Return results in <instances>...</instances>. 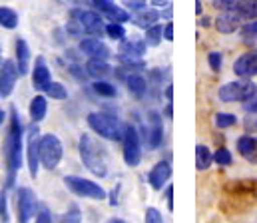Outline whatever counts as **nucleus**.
<instances>
[{
    "instance_id": "nucleus-1",
    "label": "nucleus",
    "mask_w": 257,
    "mask_h": 223,
    "mask_svg": "<svg viewBox=\"0 0 257 223\" xmlns=\"http://www.w3.org/2000/svg\"><path fill=\"white\" fill-rule=\"evenodd\" d=\"M10 128L6 134V142H4V159H6V167H8V185L14 183V177L18 173V169L22 167V122L20 116L16 112V108L10 110Z\"/></svg>"
},
{
    "instance_id": "nucleus-2",
    "label": "nucleus",
    "mask_w": 257,
    "mask_h": 223,
    "mask_svg": "<svg viewBox=\"0 0 257 223\" xmlns=\"http://www.w3.org/2000/svg\"><path fill=\"white\" fill-rule=\"evenodd\" d=\"M80 157L84 165L98 177H108V153L104 146L94 140L90 134L80 138Z\"/></svg>"
},
{
    "instance_id": "nucleus-3",
    "label": "nucleus",
    "mask_w": 257,
    "mask_h": 223,
    "mask_svg": "<svg viewBox=\"0 0 257 223\" xmlns=\"http://www.w3.org/2000/svg\"><path fill=\"white\" fill-rule=\"evenodd\" d=\"M88 126L104 140H110V142H122L124 140V132H126V126L114 118V116H108V114H100V112H94L88 116Z\"/></svg>"
},
{
    "instance_id": "nucleus-4",
    "label": "nucleus",
    "mask_w": 257,
    "mask_h": 223,
    "mask_svg": "<svg viewBox=\"0 0 257 223\" xmlns=\"http://www.w3.org/2000/svg\"><path fill=\"white\" fill-rule=\"evenodd\" d=\"M255 94L257 86L247 78H241V80H235V82H227L217 92L221 102H249Z\"/></svg>"
},
{
    "instance_id": "nucleus-5",
    "label": "nucleus",
    "mask_w": 257,
    "mask_h": 223,
    "mask_svg": "<svg viewBox=\"0 0 257 223\" xmlns=\"http://www.w3.org/2000/svg\"><path fill=\"white\" fill-rule=\"evenodd\" d=\"M64 185L78 197H88V199H106V189L98 185L92 179L80 177V175H66Z\"/></svg>"
},
{
    "instance_id": "nucleus-6",
    "label": "nucleus",
    "mask_w": 257,
    "mask_h": 223,
    "mask_svg": "<svg viewBox=\"0 0 257 223\" xmlns=\"http://www.w3.org/2000/svg\"><path fill=\"white\" fill-rule=\"evenodd\" d=\"M62 142L54 134H46L40 138V163L46 169H56L62 159Z\"/></svg>"
},
{
    "instance_id": "nucleus-7",
    "label": "nucleus",
    "mask_w": 257,
    "mask_h": 223,
    "mask_svg": "<svg viewBox=\"0 0 257 223\" xmlns=\"http://www.w3.org/2000/svg\"><path fill=\"white\" fill-rule=\"evenodd\" d=\"M40 205L38 199L34 195V191L30 187H18L16 189V215L18 223H28L36 213H38Z\"/></svg>"
},
{
    "instance_id": "nucleus-8",
    "label": "nucleus",
    "mask_w": 257,
    "mask_h": 223,
    "mask_svg": "<svg viewBox=\"0 0 257 223\" xmlns=\"http://www.w3.org/2000/svg\"><path fill=\"white\" fill-rule=\"evenodd\" d=\"M70 18L80 22V26L84 28L86 34H92V36H102L106 32V26L102 22V18L92 12V10H82V8H74L70 12Z\"/></svg>"
},
{
    "instance_id": "nucleus-9",
    "label": "nucleus",
    "mask_w": 257,
    "mask_h": 223,
    "mask_svg": "<svg viewBox=\"0 0 257 223\" xmlns=\"http://www.w3.org/2000/svg\"><path fill=\"white\" fill-rule=\"evenodd\" d=\"M122 142H124V161L128 163L130 167L140 165V161H142V144H140L138 130L134 126H126Z\"/></svg>"
},
{
    "instance_id": "nucleus-10",
    "label": "nucleus",
    "mask_w": 257,
    "mask_h": 223,
    "mask_svg": "<svg viewBox=\"0 0 257 223\" xmlns=\"http://www.w3.org/2000/svg\"><path fill=\"white\" fill-rule=\"evenodd\" d=\"M40 130L38 126H32L28 130V140H26V159H28V169L30 175L36 177L38 165H40Z\"/></svg>"
},
{
    "instance_id": "nucleus-11",
    "label": "nucleus",
    "mask_w": 257,
    "mask_h": 223,
    "mask_svg": "<svg viewBox=\"0 0 257 223\" xmlns=\"http://www.w3.org/2000/svg\"><path fill=\"white\" fill-rule=\"evenodd\" d=\"M18 66L14 60H4L2 66H0V96L6 98L12 94L14 86H16V80H18Z\"/></svg>"
},
{
    "instance_id": "nucleus-12",
    "label": "nucleus",
    "mask_w": 257,
    "mask_h": 223,
    "mask_svg": "<svg viewBox=\"0 0 257 223\" xmlns=\"http://www.w3.org/2000/svg\"><path fill=\"white\" fill-rule=\"evenodd\" d=\"M241 22H243V18L235 8L233 10H221V14L215 18V28L221 34H233L235 30H239Z\"/></svg>"
},
{
    "instance_id": "nucleus-13",
    "label": "nucleus",
    "mask_w": 257,
    "mask_h": 223,
    "mask_svg": "<svg viewBox=\"0 0 257 223\" xmlns=\"http://www.w3.org/2000/svg\"><path fill=\"white\" fill-rule=\"evenodd\" d=\"M170 177H172V163L170 161H158L148 173V181L156 191H160L170 181Z\"/></svg>"
},
{
    "instance_id": "nucleus-14",
    "label": "nucleus",
    "mask_w": 257,
    "mask_h": 223,
    "mask_svg": "<svg viewBox=\"0 0 257 223\" xmlns=\"http://www.w3.org/2000/svg\"><path fill=\"white\" fill-rule=\"evenodd\" d=\"M92 4H94V8H98L102 14H106L112 22H120V24H124V22H128L130 20L128 10L116 6L112 0H92Z\"/></svg>"
},
{
    "instance_id": "nucleus-15",
    "label": "nucleus",
    "mask_w": 257,
    "mask_h": 223,
    "mask_svg": "<svg viewBox=\"0 0 257 223\" xmlns=\"http://www.w3.org/2000/svg\"><path fill=\"white\" fill-rule=\"evenodd\" d=\"M233 72L239 76V78L257 76V50L241 54V56L235 60V64H233Z\"/></svg>"
},
{
    "instance_id": "nucleus-16",
    "label": "nucleus",
    "mask_w": 257,
    "mask_h": 223,
    "mask_svg": "<svg viewBox=\"0 0 257 223\" xmlns=\"http://www.w3.org/2000/svg\"><path fill=\"white\" fill-rule=\"evenodd\" d=\"M80 52L90 58H100V60H106L110 56V48L98 38H84L80 42Z\"/></svg>"
},
{
    "instance_id": "nucleus-17",
    "label": "nucleus",
    "mask_w": 257,
    "mask_h": 223,
    "mask_svg": "<svg viewBox=\"0 0 257 223\" xmlns=\"http://www.w3.org/2000/svg\"><path fill=\"white\" fill-rule=\"evenodd\" d=\"M52 82L50 78V68L46 66V60L42 56L36 58V64H34V72H32V86L38 90V92H44L46 86Z\"/></svg>"
},
{
    "instance_id": "nucleus-18",
    "label": "nucleus",
    "mask_w": 257,
    "mask_h": 223,
    "mask_svg": "<svg viewBox=\"0 0 257 223\" xmlns=\"http://www.w3.org/2000/svg\"><path fill=\"white\" fill-rule=\"evenodd\" d=\"M144 54H146V40H136V38L122 40V44H120V56L140 60Z\"/></svg>"
},
{
    "instance_id": "nucleus-19",
    "label": "nucleus",
    "mask_w": 257,
    "mask_h": 223,
    "mask_svg": "<svg viewBox=\"0 0 257 223\" xmlns=\"http://www.w3.org/2000/svg\"><path fill=\"white\" fill-rule=\"evenodd\" d=\"M28 62H30V48L26 44V40L18 38L16 40V66L20 76L28 74Z\"/></svg>"
},
{
    "instance_id": "nucleus-20",
    "label": "nucleus",
    "mask_w": 257,
    "mask_h": 223,
    "mask_svg": "<svg viewBox=\"0 0 257 223\" xmlns=\"http://www.w3.org/2000/svg\"><path fill=\"white\" fill-rule=\"evenodd\" d=\"M86 72H88V76H92V78H96V80H102L104 76H108L112 72V68H110V64H108L106 60L90 58L88 64H86Z\"/></svg>"
},
{
    "instance_id": "nucleus-21",
    "label": "nucleus",
    "mask_w": 257,
    "mask_h": 223,
    "mask_svg": "<svg viewBox=\"0 0 257 223\" xmlns=\"http://www.w3.org/2000/svg\"><path fill=\"white\" fill-rule=\"evenodd\" d=\"M46 112H48V102L44 96H34L32 102H30V118L34 124L42 122L46 118Z\"/></svg>"
},
{
    "instance_id": "nucleus-22",
    "label": "nucleus",
    "mask_w": 257,
    "mask_h": 223,
    "mask_svg": "<svg viewBox=\"0 0 257 223\" xmlns=\"http://www.w3.org/2000/svg\"><path fill=\"white\" fill-rule=\"evenodd\" d=\"M237 151L243 157H247L251 161H257V140L251 138V136H241L237 140Z\"/></svg>"
},
{
    "instance_id": "nucleus-23",
    "label": "nucleus",
    "mask_w": 257,
    "mask_h": 223,
    "mask_svg": "<svg viewBox=\"0 0 257 223\" xmlns=\"http://www.w3.org/2000/svg\"><path fill=\"white\" fill-rule=\"evenodd\" d=\"M158 20H160V12L158 10H146V8L140 10L134 18L136 26H140V28H150V26L158 24Z\"/></svg>"
},
{
    "instance_id": "nucleus-24",
    "label": "nucleus",
    "mask_w": 257,
    "mask_h": 223,
    "mask_svg": "<svg viewBox=\"0 0 257 223\" xmlns=\"http://www.w3.org/2000/svg\"><path fill=\"white\" fill-rule=\"evenodd\" d=\"M126 86L128 90L136 96V98H142L148 90V84H146V78H142L140 74H128L126 76Z\"/></svg>"
},
{
    "instance_id": "nucleus-25",
    "label": "nucleus",
    "mask_w": 257,
    "mask_h": 223,
    "mask_svg": "<svg viewBox=\"0 0 257 223\" xmlns=\"http://www.w3.org/2000/svg\"><path fill=\"white\" fill-rule=\"evenodd\" d=\"M152 122H154V126L150 128V149H156L164 142V128L160 124L158 114H152Z\"/></svg>"
},
{
    "instance_id": "nucleus-26",
    "label": "nucleus",
    "mask_w": 257,
    "mask_h": 223,
    "mask_svg": "<svg viewBox=\"0 0 257 223\" xmlns=\"http://www.w3.org/2000/svg\"><path fill=\"white\" fill-rule=\"evenodd\" d=\"M211 163H213V153L209 151V148L197 146V148H195V167H197L199 171H203V169H207Z\"/></svg>"
},
{
    "instance_id": "nucleus-27",
    "label": "nucleus",
    "mask_w": 257,
    "mask_h": 223,
    "mask_svg": "<svg viewBox=\"0 0 257 223\" xmlns=\"http://www.w3.org/2000/svg\"><path fill=\"white\" fill-rule=\"evenodd\" d=\"M235 10L241 14L243 20H257V0H239Z\"/></svg>"
},
{
    "instance_id": "nucleus-28",
    "label": "nucleus",
    "mask_w": 257,
    "mask_h": 223,
    "mask_svg": "<svg viewBox=\"0 0 257 223\" xmlns=\"http://www.w3.org/2000/svg\"><path fill=\"white\" fill-rule=\"evenodd\" d=\"M0 26L14 30L18 26V14L8 6H0Z\"/></svg>"
},
{
    "instance_id": "nucleus-29",
    "label": "nucleus",
    "mask_w": 257,
    "mask_h": 223,
    "mask_svg": "<svg viewBox=\"0 0 257 223\" xmlns=\"http://www.w3.org/2000/svg\"><path fill=\"white\" fill-rule=\"evenodd\" d=\"M92 88H94V92H96L98 96H104V98H114V96L118 94L116 86L110 84V82H104V80H96V82L92 84Z\"/></svg>"
},
{
    "instance_id": "nucleus-30",
    "label": "nucleus",
    "mask_w": 257,
    "mask_h": 223,
    "mask_svg": "<svg viewBox=\"0 0 257 223\" xmlns=\"http://www.w3.org/2000/svg\"><path fill=\"white\" fill-rule=\"evenodd\" d=\"M162 38H164V28L160 26V24H154V26H150V28H146V44H150V46H158L160 42H162Z\"/></svg>"
},
{
    "instance_id": "nucleus-31",
    "label": "nucleus",
    "mask_w": 257,
    "mask_h": 223,
    "mask_svg": "<svg viewBox=\"0 0 257 223\" xmlns=\"http://www.w3.org/2000/svg\"><path fill=\"white\" fill-rule=\"evenodd\" d=\"M58 223H82V211L76 203L70 205V209L58 217Z\"/></svg>"
},
{
    "instance_id": "nucleus-32",
    "label": "nucleus",
    "mask_w": 257,
    "mask_h": 223,
    "mask_svg": "<svg viewBox=\"0 0 257 223\" xmlns=\"http://www.w3.org/2000/svg\"><path fill=\"white\" fill-rule=\"evenodd\" d=\"M46 96H50L52 100H64L66 96H68V92H66V88L60 84V82H50L48 86H46Z\"/></svg>"
},
{
    "instance_id": "nucleus-33",
    "label": "nucleus",
    "mask_w": 257,
    "mask_h": 223,
    "mask_svg": "<svg viewBox=\"0 0 257 223\" xmlns=\"http://www.w3.org/2000/svg\"><path fill=\"white\" fill-rule=\"evenodd\" d=\"M235 124H237V118H235L233 114H225V112H219V114L215 116V126H217L219 130L231 128V126H235Z\"/></svg>"
},
{
    "instance_id": "nucleus-34",
    "label": "nucleus",
    "mask_w": 257,
    "mask_h": 223,
    "mask_svg": "<svg viewBox=\"0 0 257 223\" xmlns=\"http://www.w3.org/2000/svg\"><path fill=\"white\" fill-rule=\"evenodd\" d=\"M106 34H108L112 40H124V38H126V30H124V26H122L120 22H110V24L106 26Z\"/></svg>"
},
{
    "instance_id": "nucleus-35",
    "label": "nucleus",
    "mask_w": 257,
    "mask_h": 223,
    "mask_svg": "<svg viewBox=\"0 0 257 223\" xmlns=\"http://www.w3.org/2000/svg\"><path fill=\"white\" fill-rule=\"evenodd\" d=\"M213 161L215 163H219V165H231V153H229V149L225 148H219L215 153H213Z\"/></svg>"
},
{
    "instance_id": "nucleus-36",
    "label": "nucleus",
    "mask_w": 257,
    "mask_h": 223,
    "mask_svg": "<svg viewBox=\"0 0 257 223\" xmlns=\"http://www.w3.org/2000/svg\"><path fill=\"white\" fill-rule=\"evenodd\" d=\"M221 54L219 52H209L207 54V62H209V68L213 70V72H219L221 70Z\"/></svg>"
},
{
    "instance_id": "nucleus-37",
    "label": "nucleus",
    "mask_w": 257,
    "mask_h": 223,
    "mask_svg": "<svg viewBox=\"0 0 257 223\" xmlns=\"http://www.w3.org/2000/svg\"><path fill=\"white\" fill-rule=\"evenodd\" d=\"M146 223H164V217L156 207H148L146 209Z\"/></svg>"
},
{
    "instance_id": "nucleus-38",
    "label": "nucleus",
    "mask_w": 257,
    "mask_h": 223,
    "mask_svg": "<svg viewBox=\"0 0 257 223\" xmlns=\"http://www.w3.org/2000/svg\"><path fill=\"white\" fill-rule=\"evenodd\" d=\"M36 223H54L52 213H50V209H48V207L40 205V209H38V213H36Z\"/></svg>"
},
{
    "instance_id": "nucleus-39",
    "label": "nucleus",
    "mask_w": 257,
    "mask_h": 223,
    "mask_svg": "<svg viewBox=\"0 0 257 223\" xmlns=\"http://www.w3.org/2000/svg\"><path fill=\"white\" fill-rule=\"evenodd\" d=\"M239 4V0H213V6L219 10H233Z\"/></svg>"
},
{
    "instance_id": "nucleus-40",
    "label": "nucleus",
    "mask_w": 257,
    "mask_h": 223,
    "mask_svg": "<svg viewBox=\"0 0 257 223\" xmlns=\"http://www.w3.org/2000/svg\"><path fill=\"white\" fill-rule=\"evenodd\" d=\"M241 34H243L245 38H257V20H251L249 24H245V26L241 28Z\"/></svg>"
},
{
    "instance_id": "nucleus-41",
    "label": "nucleus",
    "mask_w": 257,
    "mask_h": 223,
    "mask_svg": "<svg viewBox=\"0 0 257 223\" xmlns=\"http://www.w3.org/2000/svg\"><path fill=\"white\" fill-rule=\"evenodd\" d=\"M126 6L132 12H140L146 8V0H126Z\"/></svg>"
},
{
    "instance_id": "nucleus-42",
    "label": "nucleus",
    "mask_w": 257,
    "mask_h": 223,
    "mask_svg": "<svg viewBox=\"0 0 257 223\" xmlns=\"http://www.w3.org/2000/svg\"><path fill=\"white\" fill-rule=\"evenodd\" d=\"M0 217H2V221L8 219V213H6V193L4 191L0 193Z\"/></svg>"
},
{
    "instance_id": "nucleus-43",
    "label": "nucleus",
    "mask_w": 257,
    "mask_h": 223,
    "mask_svg": "<svg viewBox=\"0 0 257 223\" xmlns=\"http://www.w3.org/2000/svg\"><path fill=\"white\" fill-rule=\"evenodd\" d=\"M164 38L170 40V42L174 40V24H172V22H168V24L164 26Z\"/></svg>"
},
{
    "instance_id": "nucleus-44",
    "label": "nucleus",
    "mask_w": 257,
    "mask_h": 223,
    "mask_svg": "<svg viewBox=\"0 0 257 223\" xmlns=\"http://www.w3.org/2000/svg\"><path fill=\"white\" fill-rule=\"evenodd\" d=\"M245 110H247L249 114H257V94L249 102H245Z\"/></svg>"
},
{
    "instance_id": "nucleus-45",
    "label": "nucleus",
    "mask_w": 257,
    "mask_h": 223,
    "mask_svg": "<svg viewBox=\"0 0 257 223\" xmlns=\"http://www.w3.org/2000/svg\"><path fill=\"white\" fill-rule=\"evenodd\" d=\"M166 199H168V207L174 209V187L172 185L166 189Z\"/></svg>"
},
{
    "instance_id": "nucleus-46",
    "label": "nucleus",
    "mask_w": 257,
    "mask_h": 223,
    "mask_svg": "<svg viewBox=\"0 0 257 223\" xmlns=\"http://www.w3.org/2000/svg\"><path fill=\"white\" fill-rule=\"evenodd\" d=\"M70 70H72V74L76 76V78H78V80H86V76H88V72H84V70H80V68H78V66H72V68H70Z\"/></svg>"
},
{
    "instance_id": "nucleus-47",
    "label": "nucleus",
    "mask_w": 257,
    "mask_h": 223,
    "mask_svg": "<svg viewBox=\"0 0 257 223\" xmlns=\"http://www.w3.org/2000/svg\"><path fill=\"white\" fill-rule=\"evenodd\" d=\"M156 8H166V6H170V0H150Z\"/></svg>"
},
{
    "instance_id": "nucleus-48",
    "label": "nucleus",
    "mask_w": 257,
    "mask_h": 223,
    "mask_svg": "<svg viewBox=\"0 0 257 223\" xmlns=\"http://www.w3.org/2000/svg\"><path fill=\"white\" fill-rule=\"evenodd\" d=\"M166 98L172 102V98H174V88H172V86H168V88H166Z\"/></svg>"
},
{
    "instance_id": "nucleus-49",
    "label": "nucleus",
    "mask_w": 257,
    "mask_h": 223,
    "mask_svg": "<svg viewBox=\"0 0 257 223\" xmlns=\"http://www.w3.org/2000/svg\"><path fill=\"white\" fill-rule=\"evenodd\" d=\"M172 114H174V110H172V102H170V104H168V108H166V116H168V118H172Z\"/></svg>"
},
{
    "instance_id": "nucleus-50",
    "label": "nucleus",
    "mask_w": 257,
    "mask_h": 223,
    "mask_svg": "<svg viewBox=\"0 0 257 223\" xmlns=\"http://www.w3.org/2000/svg\"><path fill=\"white\" fill-rule=\"evenodd\" d=\"M4 118H6V112L0 108V128H2V124H4Z\"/></svg>"
},
{
    "instance_id": "nucleus-51",
    "label": "nucleus",
    "mask_w": 257,
    "mask_h": 223,
    "mask_svg": "<svg viewBox=\"0 0 257 223\" xmlns=\"http://www.w3.org/2000/svg\"><path fill=\"white\" fill-rule=\"evenodd\" d=\"M108 223H126L124 219H118V217H114V219H110Z\"/></svg>"
},
{
    "instance_id": "nucleus-52",
    "label": "nucleus",
    "mask_w": 257,
    "mask_h": 223,
    "mask_svg": "<svg viewBox=\"0 0 257 223\" xmlns=\"http://www.w3.org/2000/svg\"><path fill=\"white\" fill-rule=\"evenodd\" d=\"M72 2H80V0H72Z\"/></svg>"
}]
</instances>
